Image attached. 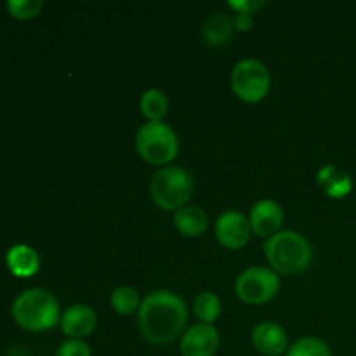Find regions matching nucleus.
<instances>
[{
  "label": "nucleus",
  "mask_w": 356,
  "mask_h": 356,
  "mask_svg": "<svg viewBox=\"0 0 356 356\" xmlns=\"http://www.w3.org/2000/svg\"><path fill=\"white\" fill-rule=\"evenodd\" d=\"M6 264L10 273L17 278L33 277L40 270V257L37 250L31 249L26 243H17L7 250Z\"/></svg>",
  "instance_id": "4468645a"
},
{
  "label": "nucleus",
  "mask_w": 356,
  "mask_h": 356,
  "mask_svg": "<svg viewBox=\"0 0 356 356\" xmlns=\"http://www.w3.org/2000/svg\"><path fill=\"white\" fill-rule=\"evenodd\" d=\"M193 177L179 165H167L156 170L149 181V195L160 209L177 212L186 207L193 193Z\"/></svg>",
  "instance_id": "20e7f679"
},
{
  "label": "nucleus",
  "mask_w": 356,
  "mask_h": 356,
  "mask_svg": "<svg viewBox=\"0 0 356 356\" xmlns=\"http://www.w3.org/2000/svg\"><path fill=\"white\" fill-rule=\"evenodd\" d=\"M195 316L200 320V323L212 325L221 315V299L218 294L211 291H204L197 296L193 305Z\"/></svg>",
  "instance_id": "a211bd4d"
},
{
  "label": "nucleus",
  "mask_w": 356,
  "mask_h": 356,
  "mask_svg": "<svg viewBox=\"0 0 356 356\" xmlns=\"http://www.w3.org/2000/svg\"><path fill=\"white\" fill-rule=\"evenodd\" d=\"M228 6L232 7L236 14L238 13L254 14L256 10L263 9V7L266 6V2H263V0H229Z\"/></svg>",
  "instance_id": "5701e85b"
},
{
  "label": "nucleus",
  "mask_w": 356,
  "mask_h": 356,
  "mask_svg": "<svg viewBox=\"0 0 356 356\" xmlns=\"http://www.w3.org/2000/svg\"><path fill=\"white\" fill-rule=\"evenodd\" d=\"M188 320L186 302L170 291L146 296L138 312V329L146 343L165 346L184 334Z\"/></svg>",
  "instance_id": "f257e3e1"
},
{
  "label": "nucleus",
  "mask_w": 356,
  "mask_h": 356,
  "mask_svg": "<svg viewBox=\"0 0 356 356\" xmlns=\"http://www.w3.org/2000/svg\"><path fill=\"white\" fill-rule=\"evenodd\" d=\"M264 254L271 270L285 277L305 273L313 261V250L306 236L291 229L270 236L264 242Z\"/></svg>",
  "instance_id": "7ed1b4c3"
},
{
  "label": "nucleus",
  "mask_w": 356,
  "mask_h": 356,
  "mask_svg": "<svg viewBox=\"0 0 356 356\" xmlns=\"http://www.w3.org/2000/svg\"><path fill=\"white\" fill-rule=\"evenodd\" d=\"M13 318L28 332H45L61 322L59 301L47 289L33 287L21 292L13 302Z\"/></svg>",
  "instance_id": "f03ea898"
},
{
  "label": "nucleus",
  "mask_w": 356,
  "mask_h": 356,
  "mask_svg": "<svg viewBox=\"0 0 356 356\" xmlns=\"http://www.w3.org/2000/svg\"><path fill=\"white\" fill-rule=\"evenodd\" d=\"M136 152L152 165H167L179 153V139L163 122H148L136 132Z\"/></svg>",
  "instance_id": "39448f33"
},
{
  "label": "nucleus",
  "mask_w": 356,
  "mask_h": 356,
  "mask_svg": "<svg viewBox=\"0 0 356 356\" xmlns=\"http://www.w3.org/2000/svg\"><path fill=\"white\" fill-rule=\"evenodd\" d=\"M287 356H332L329 344L318 337H301L291 344Z\"/></svg>",
  "instance_id": "aec40b11"
},
{
  "label": "nucleus",
  "mask_w": 356,
  "mask_h": 356,
  "mask_svg": "<svg viewBox=\"0 0 356 356\" xmlns=\"http://www.w3.org/2000/svg\"><path fill=\"white\" fill-rule=\"evenodd\" d=\"M111 308L118 313V315H132V313L139 312L141 308V299H139V294L136 289L127 287H117L110 296Z\"/></svg>",
  "instance_id": "6ab92c4d"
},
{
  "label": "nucleus",
  "mask_w": 356,
  "mask_h": 356,
  "mask_svg": "<svg viewBox=\"0 0 356 356\" xmlns=\"http://www.w3.org/2000/svg\"><path fill=\"white\" fill-rule=\"evenodd\" d=\"M139 106L148 122H162V118L169 111V99H167V94L160 89H148L143 92Z\"/></svg>",
  "instance_id": "f3484780"
},
{
  "label": "nucleus",
  "mask_w": 356,
  "mask_h": 356,
  "mask_svg": "<svg viewBox=\"0 0 356 356\" xmlns=\"http://www.w3.org/2000/svg\"><path fill=\"white\" fill-rule=\"evenodd\" d=\"M235 31L233 17H229L228 14L218 13L205 21L204 28H202V37H204L205 44L211 47H222L232 40Z\"/></svg>",
  "instance_id": "dca6fc26"
},
{
  "label": "nucleus",
  "mask_w": 356,
  "mask_h": 356,
  "mask_svg": "<svg viewBox=\"0 0 356 356\" xmlns=\"http://www.w3.org/2000/svg\"><path fill=\"white\" fill-rule=\"evenodd\" d=\"M174 226L177 232L188 238H198L209 228V216L197 205H186L174 214Z\"/></svg>",
  "instance_id": "2eb2a0df"
},
{
  "label": "nucleus",
  "mask_w": 356,
  "mask_h": 356,
  "mask_svg": "<svg viewBox=\"0 0 356 356\" xmlns=\"http://www.w3.org/2000/svg\"><path fill=\"white\" fill-rule=\"evenodd\" d=\"M221 346V336L214 325L197 323L181 336V356H216Z\"/></svg>",
  "instance_id": "1a4fd4ad"
},
{
  "label": "nucleus",
  "mask_w": 356,
  "mask_h": 356,
  "mask_svg": "<svg viewBox=\"0 0 356 356\" xmlns=\"http://www.w3.org/2000/svg\"><path fill=\"white\" fill-rule=\"evenodd\" d=\"M56 356H92L90 348L82 339H68L58 348Z\"/></svg>",
  "instance_id": "4be33fe9"
},
{
  "label": "nucleus",
  "mask_w": 356,
  "mask_h": 356,
  "mask_svg": "<svg viewBox=\"0 0 356 356\" xmlns=\"http://www.w3.org/2000/svg\"><path fill=\"white\" fill-rule=\"evenodd\" d=\"M235 23V30L236 31H250L254 26V17L252 14H247V13H238L233 19Z\"/></svg>",
  "instance_id": "b1692460"
},
{
  "label": "nucleus",
  "mask_w": 356,
  "mask_h": 356,
  "mask_svg": "<svg viewBox=\"0 0 356 356\" xmlns=\"http://www.w3.org/2000/svg\"><path fill=\"white\" fill-rule=\"evenodd\" d=\"M6 7L14 19L26 21L40 14L44 2L42 0H9Z\"/></svg>",
  "instance_id": "412c9836"
},
{
  "label": "nucleus",
  "mask_w": 356,
  "mask_h": 356,
  "mask_svg": "<svg viewBox=\"0 0 356 356\" xmlns=\"http://www.w3.org/2000/svg\"><path fill=\"white\" fill-rule=\"evenodd\" d=\"M250 222L242 212L226 211L216 221V238L225 249L240 250L249 243Z\"/></svg>",
  "instance_id": "6e6552de"
},
{
  "label": "nucleus",
  "mask_w": 356,
  "mask_h": 356,
  "mask_svg": "<svg viewBox=\"0 0 356 356\" xmlns=\"http://www.w3.org/2000/svg\"><path fill=\"white\" fill-rule=\"evenodd\" d=\"M280 291V278L271 268H247L235 282V294L245 305H266L277 298Z\"/></svg>",
  "instance_id": "0eeeda50"
},
{
  "label": "nucleus",
  "mask_w": 356,
  "mask_h": 356,
  "mask_svg": "<svg viewBox=\"0 0 356 356\" xmlns=\"http://www.w3.org/2000/svg\"><path fill=\"white\" fill-rule=\"evenodd\" d=\"M232 90L243 103L256 104L268 96L271 76L266 66L257 59H242L232 70Z\"/></svg>",
  "instance_id": "423d86ee"
},
{
  "label": "nucleus",
  "mask_w": 356,
  "mask_h": 356,
  "mask_svg": "<svg viewBox=\"0 0 356 356\" xmlns=\"http://www.w3.org/2000/svg\"><path fill=\"white\" fill-rule=\"evenodd\" d=\"M252 344L259 355L280 356L287 353L289 336L278 323L261 322L252 330Z\"/></svg>",
  "instance_id": "9b49d317"
},
{
  "label": "nucleus",
  "mask_w": 356,
  "mask_h": 356,
  "mask_svg": "<svg viewBox=\"0 0 356 356\" xmlns=\"http://www.w3.org/2000/svg\"><path fill=\"white\" fill-rule=\"evenodd\" d=\"M284 209L275 200H259L250 209L249 222L252 232L261 238H270L280 232L284 225Z\"/></svg>",
  "instance_id": "9d476101"
},
{
  "label": "nucleus",
  "mask_w": 356,
  "mask_h": 356,
  "mask_svg": "<svg viewBox=\"0 0 356 356\" xmlns=\"http://www.w3.org/2000/svg\"><path fill=\"white\" fill-rule=\"evenodd\" d=\"M316 184L327 197L334 200L346 198L353 191V179L350 174L334 163H327L316 172Z\"/></svg>",
  "instance_id": "ddd939ff"
},
{
  "label": "nucleus",
  "mask_w": 356,
  "mask_h": 356,
  "mask_svg": "<svg viewBox=\"0 0 356 356\" xmlns=\"http://www.w3.org/2000/svg\"><path fill=\"white\" fill-rule=\"evenodd\" d=\"M61 330L70 339H82L89 337L97 325V315L90 306L73 305L63 313Z\"/></svg>",
  "instance_id": "f8f14e48"
}]
</instances>
